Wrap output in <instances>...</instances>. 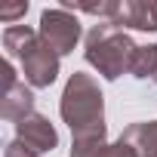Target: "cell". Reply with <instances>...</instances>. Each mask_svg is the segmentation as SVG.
Listing matches in <instances>:
<instances>
[{"instance_id": "8", "label": "cell", "mask_w": 157, "mask_h": 157, "mask_svg": "<svg viewBox=\"0 0 157 157\" xmlns=\"http://www.w3.org/2000/svg\"><path fill=\"white\" fill-rule=\"evenodd\" d=\"M123 142H129L139 157H157V120H148V123H129L123 132H120Z\"/></svg>"}, {"instance_id": "9", "label": "cell", "mask_w": 157, "mask_h": 157, "mask_svg": "<svg viewBox=\"0 0 157 157\" xmlns=\"http://www.w3.org/2000/svg\"><path fill=\"white\" fill-rule=\"evenodd\" d=\"M132 77H139V80H145V77L157 74V43H148V46H139L136 49V59H132V68H129Z\"/></svg>"}, {"instance_id": "3", "label": "cell", "mask_w": 157, "mask_h": 157, "mask_svg": "<svg viewBox=\"0 0 157 157\" xmlns=\"http://www.w3.org/2000/svg\"><path fill=\"white\" fill-rule=\"evenodd\" d=\"M136 43L132 37L111 25V22H99L86 31V43H83V56L86 62L105 77V80H117L120 74H129L132 59H136Z\"/></svg>"}, {"instance_id": "1", "label": "cell", "mask_w": 157, "mask_h": 157, "mask_svg": "<svg viewBox=\"0 0 157 157\" xmlns=\"http://www.w3.org/2000/svg\"><path fill=\"white\" fill-rule=\"evenodd\" d=\"M59 111L71 129V142H105V96L93 74L74 71L68 77Z\"/></svg>"}, {"instance_id": "6", "label": "cell", "mask_w": 157, "mask_h": 157, "mask_svg": "<svg viewBox=\"0 0 157 157\" xmlns=\"http://www.w3.org/2000/svg\"><path fill=\"white\" fill-rule=\"evenodd\" d=\"M105 19L117 28L157 31V3H148V0H108Z\"/></svg>"}, {"instance_id": "2", "label": "cell", "mask_w": 157, "mask_h": 157, "mask_svg": "<svg viewBox=\"0 0 157 157\" xmlns=\"http://www.w3.org/2000/svg\"><path fill=\"white\" fill-rule=\"evenodd\" d=\"M3 49L10 62L16 59L22 65L25 83L31 90H46L59 77V52L40 37V31L28 25H10L3 31Z\"/></svg>"}, {"instance_id": "12", "label": "cell", "mask_w": 157, "mask_h": 157, "mask_svg": "<svg viewBox=\"0 0 157 157\" xmlns=\"http://www.w3.org/2000/svg\"><path fill=\"white\" fill-rule=\"evenodd\" d=\"M25 13H28V3H19V6H10V10H0V19L13 22V19H19V16H25Z\"/></svg>"}, {"instance_id": "11", "label": "cell", "mask_w": 157, "mask_h": 157, "mask_svg": "<svg viewBox=\"0 0 157 157\" xmlns=\"http://www.w3.org/2000/svg\"><path fill=\"white\" fill-rule=\"evenodd\" d=\"M3 157H37L34 151H28L22 142H10L6 145V151H3Z\"/></svg>"}, {"instance_id": "4", "label": "cell", "mask_w": 157, "mask_h": 157, "mask_svg": "<svg viewBox=\"0 0 157 157\" xmlns=\"http://www.w3.org/2000/svg\"><path fill=\"white\" fill-rule=\"evenodd\" d=\"M80 34H83V31H80V22H77L74 13H68V10H62V6L40 13V37H43L59 56L74 52Z\"/></svg>"}, {"instance_id": "13", "label": "cell", "mask_w": 157, "mask_h": 157, "mask_svg": "<svg viewBox=\"0 0 157 157\" xmlns=\"http://www.w3.org/2000/svg\"><path fill=\"white\" fill-rule=\"evenodd\" d=\"M154 83H157V74H154Z\"/></svg>"}, {"instance_id": "10", "label": "cell", "mask_w": 157, "mask_h": 157, "mask_svg": "<svg viewBox=\"0 0 157 157\" xmlns=\"http://www.w3.org/2000/svg\"><path fill=\"white\" fill-rule=\"evenodd\" d=\"M99 157H139V151H136V148H132L129 142L117 139L114 145H105V151H102Z\"/></svg>"}, {"instance_id": "7", "label": "cell", "mask_w": 157, "mask_h": 157, "mask_svg": "<svg viewBox=\"0 0 157 157\" xmlns=\"http://www.w3.org/2000/svg\"><path fill=\"white\" fill-rule=\"evenodd\" d=\"M16 142H22L34 154H46V151H52L59 145V132L49 123V117L34 111V114H28V117H22L16 123Z\"/></svg>"}, {"instance_id": "5", "label": "cell", "mask_w": 157, "mask_h": 157, "mask_svg": "<svg viewBox=\"0 0 157 157\" xmlns=\"http://www.w3.org/2000/svg\"><path fill=\"white\" fill-rule=\"evenodd\" d=\"M34 114V90L19 80L13 62H3V93H0V117L19 123L22 117Z\"/></svg>"}]
</instances>
